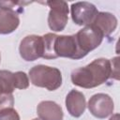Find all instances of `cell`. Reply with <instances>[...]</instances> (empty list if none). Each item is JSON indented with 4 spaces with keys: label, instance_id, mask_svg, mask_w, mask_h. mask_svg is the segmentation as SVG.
<instances>
[{
    "label": "cell",
    "instance_id": "1",
    "mask_svg": "<svg viewBox=\"0 0 120 120\" xmlns=\"http://www.w3.org/2000/svg\"><path fill=\"white\" fill-rule=\"evenodd\" d=\"M111 62L106 58H98L85 67L78 68L71 72L73 84L82 88L97 87L111 78Z\"/></svg>",
    "mask_w": 120,
    "mask_h": 120
},
{
    "label": "cell",
    "instance_id": "2",
    "mask_svg": "<svg viewBox=\"0 0 120 120\" xmlns=\"http://www.w3.org/2000/svg\"><path fill=\"white\" fill-rule=\"evenodd\" d=\"M31 82L38 87H43L49 91L58 89L62 84L61 71L56 68L45 65H37L29 70Z\"/></svg>",
    "mask_w": 120,
    "mask_h": 120
},
{
    "label": "cell",
    "instance_id": "3",
    "mask_svg": "<svg viewBox=\"0 0 120 120\" xmlns=\"http://www.w3.org/2000/svg\"><path fill=\"white\" fill-rule=\"evenodd\" d=\"M80 50L86 55L89 52L98 48L104 38L101 31L94 24H89L75 34Z\"/></svg>",
    "mask_w": 120,
    "mask_h": 120
},
{
    "label": "cell",
    "instance_id": "4",
    "mask_svg": "<svg viewBox=\"0 0 120 120\" xmlns=\"http://www.w3.org/2000/svg\"><path fill=\"white\" fill-rule=\"evenodd\" d=\"M54 54L57 57H67L74 60L81 59L85 54L80 50L76 36H57L54 41Z\"/></svg>",
    "mask_w": 120,
    "mask_h": 120
},
{
    "label": "cell",
    "instance_id": "5",
    "mask_svg": "<svg viewBox=\"0 0 120 120\" xmlns=\"http://www.w3.org/2000/svg\"><path fill=\"white\" fill-rule=\"evenodd\" d=\"M51 10L48 16V24L51 30L60 32L68 23V6L65 1H48L46 3Z\"/></svg>",
    "mask_w": 120,
    "mask_h": 120
},
{
    "label": "cell",
    "instance_id": "6",
    "mask_svg": "<svg viewBox=\"0 0 120 120\" xmlns=\"http://www.w3.org/2000/svg\"><path fill=\"white\" fill-rule=\"evenodd\" d=\"M19 52L21 57L25 61H35L43 55L42 37L30 35L23 38L20 43Z\"/></svg>",
    "mask_w": 120,
    "mask_h": 120
},
{
    "label": "cell",
    "instance_id": "7",
    "mask_svg": "<svg viewBox=\"0 0 120 120\" xmlns=\"http://www.w3.org/2000/svg\"><path fill=\"white\" fill-rule=\"evenodd\" d=\"M88 109L92 115L97 118L104 119L113 112L114 104L112 98L103 93L92 96L88 101Z\"/></svg>",
    "mask_w": 120,
    "mask_h": 120
},
{
    "label": "cell",
    "instance_id": "8",
    "mask_svg": "<svg viewBox=\"0 0 120 120\" xmlns=\"http://www.w3.org/2000/svg\"><path fill=\"white\" fill-rule=\"evenodd\" d=\"M72 21L78 25H89L93 22L98 11L95 5L89 2L73 3L70 8Z\"/></svg>",
    "mask_w": 120,
    "mask_h": 120
},
{
    "label": "cell",
    "instance_id": "9",
    "mask_svg": "<svg viewBox=\"0 0 120 120\" xmlns=\"http://www.w3.org/2000/svg\"><path fill=\"white\" fill-rule=\"evenodd\" d=\"M66 107L73 117H80L85 111L86 102L84 95L75 89L71 90L66 98Z\"/></svg>",
    "mask_w": 120,
    "mask_h": 120
},
{
    "label": "cell",
    "instance_id": "10",
    "mask_svg": "<svg viewBox=\"0 0 120 120\" xmlns=\"http://www.w3.org/2000/svg\"><path fill=\"white\" fill-rule=\"evenodd\" d=\"M37 112L40 120H63L62 108L54 101L44 100L37 107Z\"/></svg>",
    "mask_w": 120,
    "mask_h": 120
},
{
    "label": "cell",
    "instance_id": "11",
    "mask_svg": "<svg viewBox=\"0 0 120 120\" xmlns=\"http://www.w3.org/2000/svg\"><path fill=\"white\" fill-rule=\"evenodd\" d=\"M20 24V19L16 11L0 8V34L8 35L14 32Z\"/></svg>",
    "mask_w": 120,
    "mask_h": 120
},
{
    "label": "cell",
    "instance_id": "12",
    "mask_svg": "<svg viewBox=\"0 0 120 120\" xmlns=\"http://www.w3.org/2000/svg\"><path fill=\"white\" fill-rule=\"evenodd\" d=\"M92 24L98 27L104 37L110 36L117 27L116 17L110 12H98Z\"/></svg>",
    "mask_w": 120,
    "mask_h": 120
},
{
    "label": "cell",
    "instance_id": "13",
    "mask_svg": "<svg viewBox=\"0 0 120 120\" xmlns=\"http://www.w3.org/2000/svg\"><path fill=\"white\" fill-rule=\"evenodd\" d=\"M57 35L48 33L42 36L43 40V55L44 59H55L56 56L54 54V41Z\"/></svg>",
    "mask_w": 120,
    "mask_h": 120
},
{
    "label": "cell",
    "instance_id": "14",
    "mask_svg": "<svg viewBox=\"0 0 120 120\" xmlns=\"http://www.w3.org/2000/svg\"><path fill=\"white\" fill-rule=\"evenodd\" d=\"M13 105L14 98L12 93H5L0 95V111L7 108H12Z\"/></svg>",
    "mask_w": 120,
    "mask_h": 120
},
{
    "label": "cell",
    "instance_id": "15",
    "mask_svg": "<svg viewBox=\"0 0 120 120\" xmlns=\"http://www.w3.org/2000/svg\"><path fill=\"white\" fill-rule=\"evenodd\" d=\"M0 120H20V115L13 108H7L0 111Z\"/></svg>",
    "mask_w": 120,
    "mask_h": 120
},
{
    "label": "cell",
    "instance_id": "16",
    "mask_svg": "<svg viewBox=\"0 0 120 120\" xmlns=\"http://www.w3.org/2000/svg\"><path fill=\"white\" fill-rule=\"evenodd\" d=\"M118 57H114L112 59L110 60L111 62V70H112V74H111V79L114 78L116 80L119 79V71H118Z\"/></svg>",
    "mask_w": 120,
    "mask_h": 120
},
{
    "label": "cell",
    "instance_id": "17",
    "mask_svg": "<svg viewBox=\"0 0 120 120\" xmlns=\"http://www.w3.org/2000/svg\"><path fill=\"white\" fill-rule=\"evenodd\" d=\"M109 120H119V114L118 113H115V114L112 115Z\"/></svg>",
    "mask_w": 120,
    "mask_h": 120
},
{
    "label": "cell",
    "instance_id": "18",
    "mask_svg": "<svg viewBox=\"0 0 120 120\" xmlns=\"http://www.w3.org/2000/svg\"><path fill=\"white\" fill-rule=\"evenodd\" d=\"M33 120H40L39 118H36V119H33Z\"/></svg>",
    "mask_w": 120,
    "mask_h": 120
},
{
    "label": "cell",
    "instance_id": "19",
    "mask_svg": "<svg viewBox=\"0 0 120 120\" xmlns=\"http://www.w3.org/2000/svg\"><path fill=\"white\" fill-rule=\"evenodd\" d=\"M0 61H1V54H0Z\"/></svg>",
    "mask_w": 120,
    "mask_h": 120
}]
</instances>
